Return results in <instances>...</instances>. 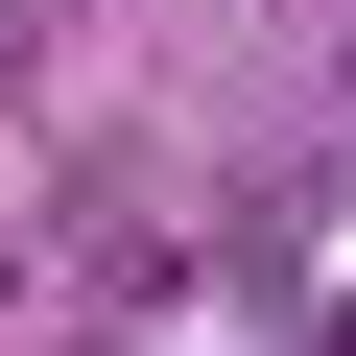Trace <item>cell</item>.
<instances>
[{
  "instance_id": "obj_1",
  "label": "cell",
  "mask_w": 356,
  "mask_h": 356,
  "mask_svg": "<svg viewBox=\"0 0 356 356\" xmlns=\"http://www.w3.org/2000/svg\"><path fill=\"white\" fill-rule=\"evenodd\" d=\"M332 24H356V0H332Z\"/></svg>"
}]
</instances>
